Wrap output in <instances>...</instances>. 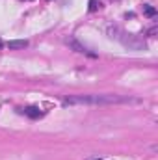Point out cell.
<instances>
[{"label":"cell","mask_w":158,"mask_h":160,"mask_svg":"<svg viewBox=\"0 0 158 160\" xmlns=\"http://www.w3.org/2000/svg\"><path fill=\"white\" fill-rule=\"evenodd\" d=\"M106 34H108V38L119 41L123 47H126V48H130V50H143V48H145L143 39H140V38L134 36V34L125 32L123 28H119L117 24H108V26H106Z\"/></svg>","instance_id":"obj_2"},{"label":"cell","mask_w":158,"mask_h":160,"mask_svg":"<svg viewBox=\"0 0 158 160\" xmlns=\"http://www.w3.org/2000/svg\"><path fill=\"white\" fill-rule=\"evenodd\" d=\"M93 160H102V158H93Z\"/></svg>","instance_id":"obj_8"},{"label":"cell","mask_w":158,"mask_h":160,"mask_svg":"<svg viewBox=\"0 0 158 160\" xmlns=\"http://www.w3.org/2000/svg\"><path fill=\"white\" fill-rule=\"evenodd\" d=\"M26 47H28V41L26 39H13L7 43L9 50H21V48H26Z\"/></svg>","instance_id":"obj_5"},{"label":"cell","mask_w":158,"mask_h":160,"mask_svg":"<svg viewBox=\"0 0 158 160\" xmlns=\"http://www.w3.org/2000/svg\"><path fill=\"white\" fill-rule=\"evenodd\" d=\"M67 45H69V47H71V48H73L75 52H80V54H87V56L95 58V54H93V52H89V50H87V48H86L84 45H80V43H78L77 39H67Z\"/></svg>","instance_id":"obj_3"},{"label":"cell","mask_w":158,"mask_h":160,"mask_svg":"<svg viewBox=\"0 0 158 160\" xmlns=\"http://www.w3.org/2000/svg\"><path fill=\"white\" fill-rule=\"evenodd\" d=\"M99 6H101V4H99ZM99 6H97V0H89V11H95Z\"/></svg>","instance_id":"obj_7"},{"label":"cell","mask_w":158,"mask_h":160,"mask_svg":"<svg viewBox=\"0 0 158 160\" xmlns=\"http://www.w3.org/2000/svg\"><path fill=\"white\" fill-rule=\"evenodd\" d=\"M21 114H24V116H28V118H32V119H37L43 116V112H39L36 106H28V108H21Z\"/></svg>","instance_id":"obj_4"},{"label":"cell","mask_w":158,"mask_h":160,"mask_svg":"<svg viewBox=\"0 0 158 160\" xmlns=\"http://www.w3.org/2000/svg\"><path fill=\"white\" fill-rule=\"evenodd\" d=\"M143 13H145L147 17H155V15H156V9H155L153 6L147 4V6H143Z\"/></svg>","instance_id":"obj_6"},{"label":"cell","mask_w":158,"mask_h":160,"mask_svg":"<svg viewBox=\"0 0 158 160\" xmlns=\"http://www.w3.org/2000/svg\"><path fill=\"white\" fill-rule=\"evenodd\" d=\"M0 47H2V43H0Z\"/></svg>","instance_id":"obj_9"},{"label":"cell","mask_w":158,"mask_h":160,"mask_svg":"<svg viewBox=\"0 0 158 160\" xmlns=\"http://www.w3.org/2000/svg\"><path fill=\"white\" fill-rule=\"evenodd\" d=\"M140 99L128 97V95H116V93H87V95H69L63 99L65 106H110V104H138Z\"/></svg>","instance_id":"obj_1"}]
</instances>
